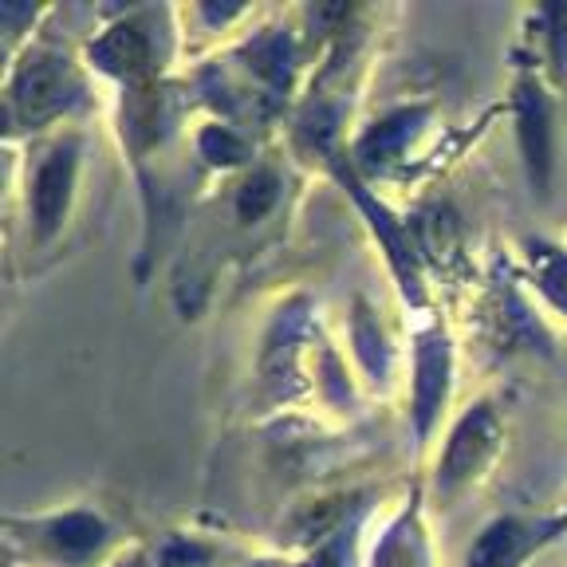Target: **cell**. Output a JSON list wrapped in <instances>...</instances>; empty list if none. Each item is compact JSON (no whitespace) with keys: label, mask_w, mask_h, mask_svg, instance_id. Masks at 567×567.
I'll return each instance as SVG.
<instances>
[{"label":"cell","mask_w":567,"mask_h":567,"mask_svg":"<svg viewBox=\"0 0 567 567\" xmlns=\"http://www.w3.org/2000/svg\"><path fill=\"white\" fill-rule=\"evenodd\" d=\"M12 106L20 111L24 123H44V118L60 115L75 103L80 95V80L63 55L55 52H35L20 63V71L12 75Z\"/></svg>","instance_id":"1"},{"label":"cell","mask_w":567,"mask_h":567,"mask_svg":"<svg viewBox=\"0 0 567 567\" xmlns=\"http://www.w3.org/2000/svg\"><path fill=\"white\" fill-rule=\"evenodd\" d=\"M496 442H501V422L488 406H477L461 417L457 430L450 434V445H445V457L437 465V485L442 493H457L465 481H473L485 461L496 453Z\"/></svg>","instance_id":"2"},{"label":"cell","mask_w":567,"mask_h":567,"mask_svg":"<svg viewBox=\"0 0 567 567\" xmlns=\"http://www.w3.org/2000/svg\"><path fill=\"white\" fill-rule=\"evenodd\" d=\"M71 186H75V142L55 146V151L40 162V169H35L32 213H35V233H40V240L60 229L63 213H68V202H71Z\"/></svg>","instance_id":"3"},{"label":"cell","mask_w":567,"mask_h":567,"mask_svg":"<svg viewBox=\"0 0 567 567\" xmlns=\"http://www.w3.org/2000/svg\"><path fill=\"white\" fill-rule=\"evenodd\" d=\"M516 118H520L524 162H528L536 189L544 194V186H548V169H551V111H548V99H544L540 87L520 83V91H516Z\"/></svg>","instance_id":"4"},{"label":"cell","mask_w":567,"mask_h":567,"mask_svg":"<svg viewBox=\"0 0 567 567\" xmlns=\"http://www.w3.org/2000/svg\"><path fill=\"white\" fill-rule=\"evenodd\" d=\"M445 386H450V347H445L442 336H422V343H417V379H414L417 434L430 430L437 406L445 402Z\"/></svg>","instance_id":"5"},{"label":"cell","mask_w":567,"mask_h":567,"mask_svg":"<svg viewBox=\"0 0 567 567\" xmlns=\"http://www.w3.org/2000/svg\"><path fill=\"white\" fill-rule=\"evenodd\" d=\"M103 544H106V528H103V520H95L91 513H68L48 524V548H52L63 564H75V567L91 564Z\"/></svg>","instance_id":"6"},{"label":"cell","mask_w":567,"mask_h":567,"mask_svg":"<svg viewBox=\"0 0 567 567\" xmlns=\"http://www.w3.org/2000/svg\"><path fill=\"white\" fill-rule=\"evenodd\" d=\"M91 55H95L99 68L111 71V75H134V71H142L146 60H151V44H146L142 28L118 24V28H111L99 44H91Z\"/></svg>","instance_id":"7"},{"label":"cell","mask_w":567,"mask_h":567,"mask_svg":"<svg viewBox=\"0 0 567 567\" xmlns=\"http://www.w3.org/2000/svg\"><path fill=\"white\" fill-rule=\"evenodd\" d=\"M532 536L520 520H496L481 532V540L470 551V567H513L528 551Z\"/></svg>","instance_id":"8"},{"label":"cell","mask_w":567,"mask_h":567,"mask_svg":"<svg viewBox=\"0 0 567 567\" xmlns=\"http://www.w3.org/2000/svg\"><path fill=\"white\" fill-rule=\"evenodd\" d=\"M414 118L410 111H402V115L386 118V123H379L371 134H367L363 142H359V158L367 162V166H386V162L399 158V151L406 146L410 131H414Z\"/></svg>","instance_id":"9"},{"label":"cell","mask_w":567,"mask_h":567,"mask_svg":"<svg viewBox=\"0 0 567 567\" xmlns=\"http://www.w3.org/2000/svg\"><path fill=\"white\" fill-rule=\"evenodd\" d=\"M528 260H532V272H536V284H540V292L556 303L559 311H567V252L556 245H536L528 248Z\"/></svg>","instance_id":"10"},{"label":"cell","mask_w":567,"mask_h":567,"mask_svg":"<svg viewBox=\"0 0 567 567\" xmlns=\"http://www.w3.org/2000/svg\"><path fill=\"white\" fill-rule=\"evenodd\" d=\"M276 197H280V182H276V174H272V169H257V174L245 182V189H240V197H237L240 221H260V217H265V213L276 205Z\"/></svg>","instance_id":"11"},{"label":"cell","mask_w":567,"mask_h":567,"mask_svg":"<svg viewBox=\"0 0 567 567\" xmlns=\"http://www.w3.org/2000/svg\"><path fill=\"white\" fill-rule=\"evenodd\" d=\"M202 154L209 162H225V166H233V162L245 158V142H240L237 134L225 131V126H213V131H205V138H202Z\"/></svg>","instance_id":"12"},{"label":"cell","mask_w":567,"mask_h":567,"mask_svg":"<svg viewBox=\"0 0 567 567\" xmlns=\"http://www.w3.org/2000/svg\"><path fill=\"white\" fill-rule=\"evenodd\" d=\"M205 559H209V551L197 548V544H169L166 559H162V567H202Z\"/></svg>","instance_id":"13"},{"label":"cell","mask_w":567,"mask_h":567,"mask_svg":"<svg viewBox=\"0 0 567 567\" xmlns=\"http://www.w3.org/2000/svg\"><path fill=\"white\" fill-rule=\"evenodd\" d=\"M115 567H142V559H123V564H115Z\"/></svg>","instance_id":"14"}]
</instances>
